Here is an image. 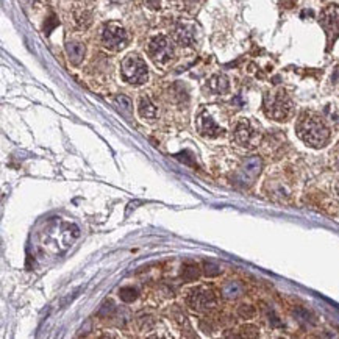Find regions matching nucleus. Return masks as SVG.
Masks as SVG:
<instances>
[{"mask_svg":"<svg viewBox=\"0 0 339 339\" xmlns=\"http://www.w3.org/2000/svg\"><path fill=\"white\" fill-rule=\"evenodd\" d=\"M297 135L310 147L321 149L330 139V130L319 116L305 113L297 122Z\"/></svg>","mask_w":339,"mask_h":339,"instance_id":"obj_1","label":"nucleus"},{"mask_svg":"<svg viewBox=\"0 0 339 339\" xmlns=\"http://www.w3.org/2000/svg\"><path fill=\"white\" fill-rule=\"evenodd\" d=\"M264 111L271 119L286 121L292 114V100L283 89L269 92L264 97Z\"/></svg>","mask_w":339,"mask_h":339,"instance_id":"obj_2","label":"nucleus"},{"mask_svg":"<svg viewBox=\"0 0 339 339\" xmlns=\"http://www.w3.org/2000/svg\"><path fill=\"white\" fill-rule=\"evenodd\" d=\"M121 72L124 80L130 84H142L147 81V75H149L144 60L137 55L125 57L121 66Z\"/></svg>","mask_w":339,"mask_h":339,"instance_id":"obj_3","label":"nucleus"},{"mask_svg":"<svg viewBox=\"0 0 339 339\" xmlns=\"http://www.w3.org/2000/svg\"><path fill=\"white\" fill-rule=\"evenodd\" d=\"M102 42L107 49L118 52L127 46V42H129V33H127L124 27L118 24H108L103 28Z\"/></svg>","mask_w":339,"mask_h":339,"instance_id":"obj_4","label":"nucleus"},{"mask_svg":"<svg viewBox=\"0 0 339 339\" xmlns=\"http://www.w3.org/2000/svg\"><path fill=\"white\" fill-rule=\"evenodd\" d=\"M235 141L242 147H257L261 141V132L257 130L249 121H239L235 127Z\"/></svg>","mask_w":339,"mask_h":339,"instance_id":"obj_5","label":"nucleus"},{"mask_svg":"<svg viewBox=\"0 0 339 339\" xmlns=\"http://www.w3.org/2000/svg\"><path fill=\"white\" fill-rule=\"evenodd\" d=\"M149 55L156 65H166L174 57V50L169 39L163 35L155 36L149 44Z\"/></svg>","mask_w":339,"mask_h":339,"instance_id":"obj_6","label":"nucleus"},{"mask_svg":"<svg viewBox=\"0 0 339 339\" xmlns=\"http://www.w3.org/2000/svg\"><path fill=\"white\" fill-rule=\"evenodd\" d=\"M319 22L327 33L328 44L332 46L335 39L339 36V6H336V5L327 6L321 14Z\"/></svg>","mask_w":339,"mask_h":339,"instance_id":"obj_7","label":"nucleus"},{"mask_svg":"<svg viewBox=\"0 0 339 339\" xmlns=\"http://www.w3.org/2000/svg\"><path fill=\"white\" fill-rule=\"evenodd\" d=\"M188 305L194 311H208L211 308H214L216 297L209 289L197 288L194 291H191L189 297H188Z\"/></svg>","mask_w":339,"mask_h":339,"instance_id":"obj_8","label":"nucleus"},{"mask_svg":"<svg viewBox=\"0 0 339 339\" xmlns=\"http://www.w3.org/2000/svg\"><path fill=\"white\" fill-rule=\"evenodd\" d=\"M196 127H197V132L205 136V137H216L222 133V129L214 122V119L211 118L208 113H202L197 118L196 121Z\"/></svg>","mask_w":339,"mask_h":339,"instance_id":"obj_9","label":"nucleus"},{"mask_svg":"<svg viewBox=\"0 0 339 339\" xmlns=\"http://www.w3.org/2000/svg\"><path fill=\"white\" fill-rule=\"evenodd\" d=\"M174 38L180 46H191L194 42V30L189 25H178L174 31Z\"/></svg>","mask_w":339,"mask_h":339,"instance_id":"obj_10","label":"nucleus"},{"mask_svg":"<svg viewBox=\"0 0 339 339\" xmlns=\"http://www.w3.org/2000/svg\"><path fill=\"white\" fill-rule=\"evenodd\" d=\"M260 169H261V160L258 156H252V158H249V160H246L241 172H242V175H244V178L252 180L260 174Z\"/></svg>","mask_w":339,"mask_h":339,"instance_id":"obj_11","label":"nucleus"},{"mask_svg":"<svg viewBox=\"0 0 339 339\" xmlns=\"http://www.w3.org/2000/svg\"><path fill=\"white\" fill-rule=\"evenodd\" d=\"M208 88L214 94H225L230 88L228 78L225 75H214L208 80Z\"/></svg>","mask_w":339,"mask_h":339,"instance_id":"obj_12","label":"nucleus"},{"mask_svg":"<svg viewBox=\"0 0 339 339\" xmlns=\"http://www.w3.org/2000/svg\"><path fill=\"white\" fill-rule=\"evenodd\" d=\"M139 116L142 119H147V121H152L156 118V108L155 105L150 102L149 97H142L139 99Z\"/></svg>","mask_w":339,"mask_h":339,"instance_id":"obj_13","label":"nucleus"},{"mask_svg":"<svg viewBox=\"0 0 339 339\" xmlns=\"http://www.w3.org/2000/svg\"><path fill=\"white\" fill-rule=\"evenodd\" d=\"M66 50H68V55H69V58L73 65H80L83 57H84L83 44H80V42H68Z\"/></svg>","mask_w":339,"mask_h":339,"instance_id":"obj_14","label":"nucleus"},{"mask_svg":"<svg viewBox=\"0 0 339 339\" xmlns=\"http://www.w3.org/2000/svg\"><path fill=\"white\" fill-rule=\"evenodd\" d=\"M222 292H224V297L227 299H235L238 297V295L242 292V286L236 281H230L224 286V289H222Z\"/></svg>","mask_w":339,"mask_h":339,"instance_id":"obj_15","label":"nucleus"},{"mask_svg":"<svg viewBox=\"0 0 339 339\" xmlns=\"http://www.w3.org/2000/svg\"><path fill=\"white\" fill-rule=\"evenodd\" d=\"M119 295H121V299H122L124 302L130 303V302H133V300L137 297V291L133 289V288H130V286H127V288H122V289L119 291Z\"/></svg>","mask_w":339,"mask_h":339,"instance_id":"obj_16","label":"nucleus"},{"mask_svg":"<svg viewBox=\"0 0 339 339\" xmlns=\"http://www.w3.org/2000/svg\"><path fill=\"white\" fill-rule=\"evenodd\" d=\"M116 103H118L119 108L124 110L127 114H130L133 110V103L129 97H127V95H118V97H116Z\"/></svg>","mask_w":339,"mask_h":339,"instance_id":"obj_17","label":"nucleus"},{"mask_svg":"<svg viewBox=\"0 0 339 339\" xmlns=\"http://www.w3.org/2000/svg\"><path fill=\"white\" fill-rule=\"evenodd\" d=\"M182 275L185 280H196L199 277V269L196 264H188V266H185Z\"/></svg>","mask_w":339,"mask_h":339,"instance_id":"obj_18","label":"nucleus"},{"mask_svg":"<svg viewBox=\"0 0 339 339\" xmlns=\"http://www.w3.org/2000/svg\"><path fill=\"white\" fill-rule=\"evenodd\" d=\"M205 273L208 275V277H216V275L220 273V268L214 263H206L205 264Z\"/></svg>","mask_w":339,"mask_h":339,"instance_id":"obj_19","label":"nucleus"},{"mask_svg":"<svg viewBox=\"0 0 339 339\" xmlns=\"http://www.w3.org/2000/svg\"><path fill=\"white\" fill-rule=\"evenodd\" d=\"M147 5H149L152 9H158L160 8V0H147Z\"/></svg>","mask_w":339,"mask_h":339,"instance_id":"obj_20","label":"nucleus"},{"mask_svg":"<svg viewBox=\"0 0 339 339\" xmlns=\"http://www.w3.org/2000/svg\"><path fill=\"white\" fill-rule=\"evenodd\" d=\"M241 314L242 316H253V310L252 308H244V306H242V308H241Z\"/></svg>","mask_w":339,"mask_h":339,"instance_id":"obj_21","label":"nucleus"},{"mask_svg":"<svg viewBox=\"0 0 339 339\" xmlns=\"http://www.w3.org/2000/svg\"><path fill=\"white\" fill-rule=\"evenodd\" d=\"M335 193H336V196L339 197V182H338V183L335 185Z\"/></svg>","mask_w":339,"mask_h":339,"instance_id":"obj_22","label":"nucleus"}]
</instances>
